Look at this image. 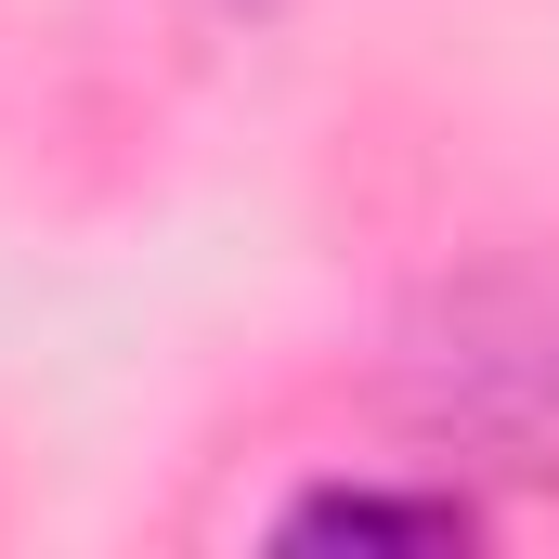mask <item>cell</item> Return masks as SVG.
Wrapping results in <instances>:
<instances>
[{
	"label": "cell",
	"mask_w": 559,
	"mask_h": 559,
	"mask_svg": "<svg viewBox=\"0 0 559 559\" xmlns=\"http://www.w3.org/2000/svg\"><path fill=\"white\" fill-rule=\"evenodd\" d=\"M442 391L455 417L508 429L521 468H559V299H534L521 338H481V352H442Z\"/></svg>",
	"instance_id": "obj_1"
},
{
	"label": "cell",
	"mask_w": 559,
	"mask_h": 559,
	"mask_svg": "<svg viewBox=\"0 0 559 559\" xmlns=\"http://www.w3.org/2000/svg\"><path fill=\"white\" fill-rule=\"evenodd\" d=\"M286 547H468L481 508L468 495H391V481H325L274 521Z\"/></svg>",
	"instance_id": "obj_2"
}]
</instances>
